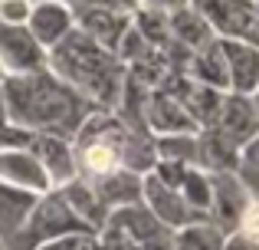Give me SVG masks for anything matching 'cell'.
Segmentation results:
<instances>
[{"label": "cell", "instance_id": "6da1fadb", "mask_svg": "<svg viewBox=\"0 0 259 250\" xmlns=\"http://www.w3.org/2000/svg\"><path fill=\"white\" fill-rule=\"evenodd\" d=\"M0 89H4L10 122L33 135H59V138L72 141L82 122L95 112L92 102H85L76 89H69L50 69L7 76Z\"/></svg>", "mask_w": 259, "mask_h": 250}, {"label": "cell", "instance_id": "7a4b0ae2", "mask_svg": "<svg viewBox=\"0 0 259 250\" xmlns=\"http://www.w3.org/2000/svg\"><path fill=\"white\" fill-rule=\"evenodd\" d=\"M79 178H99L108 171L148 174L154 168V135L145 125L128 122L118 112L95 109L72 138Z\"/></svg>", "mask_w": 259, "mask_h": 250}, {"label": "cell", "instance_id": "3957f363", "mask_svg": "<svg viewBox=\"0 0 259 250\" xmlns=\"http://www.w3.org/2000/svg\"><path fill=\"white\" fill-rule=\"evenodd\" d=\"M46 69L56 79H63L69 89H76L95 109H108V112H115L121 105V96H125L128 86L125 63L112 50L82 37L76 26L56 46L46 50Z\"/></svg>", "mask_w": 259, "mask_h": 250}, {"label": "cell", "instance_id": "277c9868", "mask_svg": "<svg viewBox=\"0 0 259 250\" xmlns=\"http://www.w3.org/2000/svg\"><path fill=\"white\" fill-rule=\"evenodd\" d=\"M63 234H92V231L69 211V204L63 201V194L59 191H46V194L36 198V204H33L26 224L20 227V234L7 247L10 250H36L39 244L56 240V237H63Z\"/></svg>", "mask_w": 259, "mask_h": 250}, {"label": "cell", "instance_id": "5b68a950", "mask_svg": "<svg viewBox=\"0 0 259 250\" xmlns=\"http://www.w3.org/2000/svg\"><path fill=\"white\" fill-rule=\"evenodd\" d=\"M190 7L207 20L217 40H246L259 46L256 0H190Z\"/></svg>", "mask_w": 259, "mask_h": 250}, {"label": "cell", "instance_id": "8992f818", "mask_svg": "<svg viewBox=\"0 0 259 250\" xmlns=\"http://www.w3.org/2000/svg\"><path fill=\"white\" fill-rule=\"evenodd\" d=\"M249 201H253V194L243 188V181L236 178V171L210 174V214H207V224H213L220 234L240 231L243 211H246Z\"/></svg>", "mask_w": 259, "mask_h": 250}, {"label": "cell", "instance_id": "52a82bcc", "mask_svg": "<svg viewBox=\"0 0 259 250\" xmlns=\"http://www.w3.org/2000/svg\"><path fill=\"white\" fill-rule=\"evenodd\" d=\"M0 66L7 76L46 69V50L33 40L26 23H4L0 20Z\"/></svg>", "mask_w": 259, "mask_h": 250}, {"label": "cell", "instance_id": "ba28073f", "mask_svg": "<svg viewBox=\"0 0 259 250\" xmlns=\"http://www.w3.org/2000/svg\"><path fill=\"white\" fill-rule=\"evenodd\" d=\"M161 89H167L177 99V105L187 112L190 122H194L197 128H210L213 125L217 109H220V99H223L220 89H210V86L197 83V79L187 76V73H171Z\"/></svg>", "mask_w": 259, "mask_h": 250}, {"label": "cell", "instance_id": "9c48e42d", "mask_svg": "<svg viewBox=\"0 0 259 250\" xmlns=\"http://www.w3.org/2000/svg\"><path fill=\"white\" fill-rule=\"evenodd\" d=\"M69 10H72V26L112 53L118 50L125 30L132 26V13L115 10V7H69Z\"/></svg>", "mask_w": 259, "mask_h": 250}, {"label": "cell", "instance_id": "30bf717a", "mask_svg": "<svg viewBox=\"0 0 259 250\" xmlns=\"http://www.w3.org/2000/svg\"><path fill=\"white\" fill-rule=\"evenodd\" d=\"M213 128L227 145H233L240 152L246 141H253L259 135V122H256V112H253V102L249 96H236V92H223L220 99V109H217V119H213Z\"/></svg>", "mask_w": 259, "mask_h": 250}, {"label": "cell", "instance_id": "8fae6325", "mask_svg": "<svg viewBox=\"0 0 259 250\" xmlns=\"http://www.w3.org/2000/svg\"><path fill=\"white\" fill-rule=\"evenodd\" d=\"M141 125L154 138L158 135H194V132H200L167 89H151L145 96V102H141Z\"/></svg>", "mask_w": 259, "mask_h": 250}, {"label": "cell", "instance_id": "7c38bea8", "mask_svg": "<svg viewBox=\"0 0 259 250\" xmlns=\"http://www.w3.org/2000/svg\"><path fill=\"white\" fill-rule=\"evenodd\" d=\"M30 152L36 155V161L43 165L53 191H59V188H66L69 181L79 178L76 148H72L69 138H59V135H33Z\"/></svg>", "mask_w": 259, "mask_h": 250}, {"label": "cell", "instance_id": "4fadbf2b", "mask_svg": "<svg viewBox=\"0 0 259 250\" xmlns=\"http://www.w3.org/2000/svg\"><path fill=\"white\" fill-rule=\"evenodd\" d=\"M141 204L148 207V211L154 214V218L161 221V224H167L171 231H181V227L187 224H197V214L187 207V201L181 198V191H174V188L161 185L154 174H145L141 178Z\"/></svg>", "mask_w": 259, "mask_h": 250}, {"label": "cell", "instance_id": "5bb4252c", "mask_svg": "<svg viewBox=\"0 0 259 250\" xmlns=\"http://www.w3.org/2000/svg\"><path fill=\"white\" fill-rule=\"evenodd\" d=\"M220 53L227 63V92L253 96L259 89V46L246 40H220Z\"/></svg>", "mask_w": 259, "mask_h": 250}, {"label": "cell", "instance_id": "9a60e30c", "mask_svg": "<svg viewBox=\"0 0 259 250\" xmlns=\"http://www.w3.org/2000/svg\"><path fill=\"white\" fill-rule=\"evenodd\" d=\"M0 181L30 194L53 191L43 165L36 161V155L30 148H0Z\"/></svg>", "mask_w": 259, "mask_h": 250}, {"label": "cell", "instance_id": "2e32d148", "mask_svg": "<svg viewBox=\"0 0 259 250\" xmlns=\"http://www.w3.org/2000/svg\"><path fill=\"white\" fill-rule=\"evenodd\" d=\"M26 30L33 33V40L43 50H50L72 30V10L59 0H36L26 17Z\"/></svg>", "mask_w": 259, "mask_h": 250}, {"label": "cell", "instance_id": "e0dca14e", "mask_svg": "<svg viewBox=\"0 0 259 250\" xmlns=\"http://www.w3.org/2000/svg\"><path fill=\"white\" fill-rule=\"evenodd\" d=\"M141 178L145 174H135V171H108V174H99V178H85L92 185L95 198L102 201L108 214L118 211V207H128V204H141Z\"/></svg>", "mask_w": 259, "mask_h": 250}, {"label": "cell", "instance_id": "ac0fdd59", "mask_svg": "<svg viewBox=\"0 0 259 250\" xmlns=\"http://www.w3.org/2000/svg\"><path fill=\"white\" fill-rule=\"evenodd\" d=\"M240 165V152L233 145L220 138L213 128H200L197 132V168L207 174H227V171H236Z\"/></svg>", "mask_w": 259, "mask_h": 250}, {"label": "cell", "instance_id": "d6986e66", "mask_svg": "<svg viewBox=\"0 0 259 250\" xmlns=\"http://www.w3.org/2000/svg\"><path fill=\"white\" fill-rule=\"evenodd\" d=\"M36 198L39 194L20 191V188H10V185L0 181V240H4V244H10V240L20 234V227L26 224Z\"/></svg>", "mask_w": 259, "mask_h": 250}, {"label": "cell", "instance_id": "ffe728a7", "mask_svg": "<svg viewBox=\"0 0 259 250\" xmlns=\"http://www.w3.org/2000/svg\"><path fill=\"white\" fill-rule=\"evenodd\" d=\"M59 194H63V201L69 204V211L76 214L79 221H82L89 231H92V234H99V231H102V224L108 221V211L102 207V201L95 198L92 185H89L85 178L69 181L66 188H59Z\"/></svg>", "mask_w": 259, "mask_h": 250}, {"label": "cell", "instance_id": "44dd1931", "mask_svg": "<svg viewBox=\"0 0 259 250\" xmlns=\"http://www.w3.org/2000/svg\"><path fill=\"white\" fill-rule=\"evenodd\" d=\"M184 73H187L190 79H197V83L210 86V89L227 92L230 83H227V63H223V53H220V40H213V43H207L203 50L190 53Z\"/></svg>", "mask_w": 259, "mask_h": 250}, {"label": "cell", "instance_id": "7402d4cb", "mask_svg": "<svg viewBox=\"0 0 259 250\" xmlns=\"http://www.w3.org/2000/svg\"><path fill=\"white\" fill-rule=\"evenodd\" d=\"M213 30L207 26V20L194 10V7H181L177 13H171V43L184 46L187 53H197L203 50L207 43H213Z\"/></svg>", "mask_w": 259, "mask_h": 250}, {"label": "cell", "instance_id": "603a6c76", "mask_svg": "<svg viewBox=\"0 0 259 250\" xmlns=\"http://www.w3.org/2000/svg\"><path fill=\"white\" fill-rule=\"evenodd\" d=\"M132 30L145 40L154 50H167L171 43V17L158 10H148V7H135L132 10Z\"/></svg>", "mask_w": 259, "mask_h": 250}, {"label": "cell", "instance_id": "cb8c5ba5", "mask_svg": "<svg viewBox=\"0 0 259 250\" xmlns=\"http://www.w3.org/2000/svg\"><path fill=\"white\" fill-rule=\"evenodd\" d=\"M223 237L227 234H220L213 224L197 221V224L174 231V250H223Z\"/></svg>", "mask_w": 259, "mask_h": 250}, {"label": "cell", "instance_id": "d4e9b609", "mask_svg": "<svg viewBox=\"0 0 259 250\" xmlns=\"http://www.w3.org/2000/svg\"><path fill=\"white\" fill-rule=\"evenodd\" d=\"M154 158L181 161V165L197 168V132L194 135H158L154 138Z\"/></svg>", "mask_w": 259, "mask_h": 250}, {"label": "cell", "instance_id": "484cf974", "mask_svg": "<svg viewBox=\"0 0 259 250\" xmlns=\"http://www.w3.org/2000/svg\"><path fill=\"white\" fill-rule=\"evenodd\" d=\"M236 178L243 181V188H246L253 198H259V135L253 141H246V145L240 148V165H236Z\"/></svg>", "mask_w": 259, "mask_h": 250}, {"label": "cell", "instance_id": "4316f807", "mask_svg": "<svg viewBox=\"0 0 259 250\" xmlns=\"http://www.w3.org/2000/svg\"><path fill=\"white\" fill-rule=\"evenodd\" d=\"M36 250H99V240L95 234H63L56 240H46Z\"/></svg>", "mask_w": 259, "mask_h": 250}, {"label": "cell", "instance_id": "83f0119b", "mask_svg": "<svg viewBox=\"0 0 259 250\" xmlns=\"http://www.w3.org/2000/svg\"><path fill=\"white\" fill-rule=\"evenodd\" d=\"M30 7L33 4H26V0H0V20L4 23H26Z\"/></svg>", "mask_w": 259, "mask_h": 250}, {"label": "cell", "instance_id": "f1b7e54d", "mask_svg": "<svg viewBox=\"0 0 259 250\" xmlns=\"http://www.w3.org/2000/svg\"><path fill=\"white\" fill-rule=\"evenodd\" d=\"M240 231L249 234L253 240H259V198H253L243 211V221H240Z\"/></svg>", "mask_w": 259, "mask_h": 250}, {"label": "cell", "instance_id": "f546056e", "mask_svg": "<svg viewBox=\"0 0 259 250\" xmlns=\"http://www.w3.org/2000/svg\"><path fill=\"white\" fill-rule=\"evenodd\" d=\"M66 7H115V10H128L132 13L138 7V0H59Z\"/></svg>", "mask_w": 259, "mask_h": 250}, {"label": "cell", "instance_id": "4dcf8cb0", "mask_svg": "<svg viewBox=\"0 0 259 250\" xmlns=\"http://www.w3.org/2000/svg\"><path fill=\"white\" fill-rule=\"evenodd\" d=\"M223 250H259V240H253L243 231H233V234L223 237Z\"/></svg>", "mask_w": 259, "mask_h": 250}, {"label": "cell", "instance_id": "1f68e13d", "mask_svg": "<svg viewBox=\"0 0 259 250\" xmlns=\"http://www.w3.org/2000/svg\"><path fill=\"white\" fill-rule=\"evenodd\" d=\"M190 0H138V7H148V10H158V13H177L181 7H187Z\"/></svg>", "mask_w": 259, "mask_h": 250}, {"label": "cell", "instance_id": "d6a6232c", "mask_svg": "<svg viewBox=\"0 0 259 250\" xmlns=\"http://www.w3.org/2000/svg\"><path fill=\"white\" fill-rule=\"evenodd\" d=\"M10 122V112H7V102H4V89H0V128Z\"/></svg>", "mask_w": 259, "mask_h": 250}, {"label": "cell", "instance_id": "836d02e7", "mask_svg": "<svg viewBox=\"0 0 259 250\" xmlns=\"http://www.w3.org/2000/svg\"><path fill=\"white\" fill-rule=\"evenodd\" d=\"M249 102H253V112H256V122H259V89L249 96Z\"/></svg>", "mask_w": 259, "mask_h": 250}, {"label": "cell", "instance_id": "e575fe53", "mask_svg": "<svg viewBox=\"0 0 259 250\" xmlns=\"http://www.w3.org/2000/svg\"><path fill=\"white\" fill-rule=\"evenodd\" d=\"M256 33H259V0H256Z\"/></svg>", "mask_w": 259, "mask_h": 250}, {"label": "cell", "instance_id": "d590c367", "mask_svg": "<svg viewBox=\"0 0 259 250\" xmlns=\"http://www.w3.org/2000/svg\"><path fill=\"white\" fill-rule=\"evenodd\" d=\"M4 79H7V73H4V66H0V83H4Z\"/></svg>", "mask_w": 259, "mask_h": 250}, {"label": "cell", "instance_id": "8d00e7d4", "mask_svg": "<svg viewBox=\"0 0 259 250\" xmlns=\"http://www.w3.org/2000/svg\"><path fill=\"white\" fill-rule=\"evenodd\" d=\"M26 4H36V0H26Z\"/></svg>", "mask_w": 259, "mask_h": 250}]
</instances>
